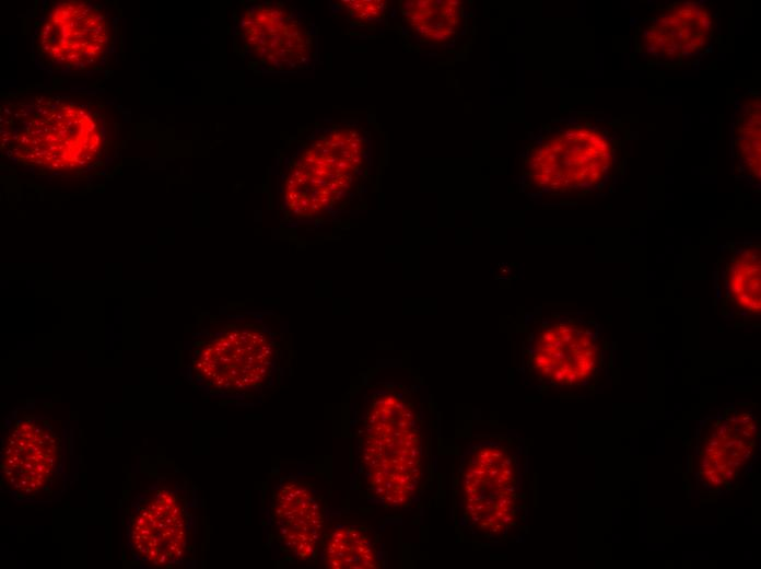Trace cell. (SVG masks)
Listing matches in <instances>:
<instances>
[{
  "label": "cell",
  "mask_w": 761,
  "mask_h": 569,
  "mask_svg": "<svg viewBox=\"0 0 761 569\" xmlns=\"http://www.w3.org/2000/svg\"><path fill=\"white\" fill-rule=\"evenodd\" d=\"M599 325L593 320L557 317L543 321L529 337L531 375L554 388L578 390L598 380L604 365Z\"/></svg>",
  "instance_id": "5"
},
{
  "label": "cell",
  "mask_w": 761,
  "mask_h": 569,
  "mask_svg": "<svg viewBox=\"0 0 761 569\" xmlns=\"http://www.w3.org/2000/svg\"><path fill=\"white\" fill-rule=\"evenodd\" d=\"M272 353V346L264 334L235 330L209 344L197 367L210 384L236 391L258 385L268 376Z\"/></svg>",
  "instance_id": "9"
},
{
  "label": "cell",
  "mask_w": 761,
  "mask_h": 569,
  "mask_svg": "<svg viewBox=\"0 0 761 569\" xmlns=\"http://www.w3.org/2000/svg\"><path fill=\"white\" fill-rule=\"evenodd\" d=\"M520 450L507 438L482 440L468 450L459 476L463 520L487 538H510L526 513Z\"/></svg>",
  "instance_id": "3"
},
{
  "label": "cell",
  "mask_w": 761,
  "mask_h": 569,
  "mask_svg": "<svg viewBox=\"0 0 761 569\" xmlns=\"http://www.w3.org/2000/svg\"><path fill=\"white\" fill-rule=\"evenodd\" d=\"M761 253L757 241L724 245L714 269V303L726 321L748 325L760 318Z\"/></svg>",
  "instance_id": "10"
},
{
  "label": "cell",
  "mask_w": 761,
  "mask_h": 569,
  "mask_svg": "<svg viewBox=\"0 0 761 569\" xmlns=\"http://www.w3.org/2000/svg\"><path fill=\"white\" fill-rule=\"evenodd\" d=\"M37 38L38 51L49 65L91 68L109 47V20L89 2H59L49 12Z\"/></svg>",
  "instance_id": "7"
},
{
  "label": "cell",
  "mask_w": 761,
  "mask_h": 569,
  "mask_svg": "<svg viewBox=\"0 0 761 569\" xmlns=\"http://www.w3.org/2000/svg\"><path fill=\"white\" fill-rule=\"evenodd\" d=\"M269 519L279 547L297 562L313 560L325 533L321 497L300 478H283L270 500Z\"/></svg>",
  "instance_id": "8"
},
{
  "label": "cell",
  "mask_w": 761,
  "mask_h": 569,
  "mask_svg": "<svg viewBox=\"0 0 761 569\" xmlns=\"http://www.w3.org/2000/svg\"><path fill=\"white\" fill-rule=\"evenodd\" d=\"M360 469L371 496L402 507L415 495L423 471V429L402 391L378 388L356 425Z\"/></svg>",
  "instance_id": "1"
},
{
  "label": "cell",
  "mask_w": 761,
  "mask_h": 569,
  "mask_svg": "<svg viewBox=\"0 0 761 569\" xmlns=\"http://www.w3.org/2000/svg\"><path fill=\"white\" fill-rule=\"evenodd\" d=\"M643 30L642 46L654 58L677 62L699 55L709 44L713 16L702 3H676L651 19Z\"/></svg>",
  "instance_id": "11"
},
{
  "label": "cell",
  "mask_w": 761,
  "mask_h": 569,
  "mask_svg": "<svg viewBox=\"0 0 761 569\" xmlns=\"http://www.w3.org/2000/svg\"><path fill=\"white\" fill-rule=\"evenodd\" d=\"M734 162L737 178L760 183V97L746 95L734 124Z\"/></svg>",
  "instance_id": "13"
},
{
  "label": "cell",
  "mask_w": 761,
  "mask_h": 569,
  "mask_svg": "<svg viewBox=\"0 0 761 569\" xmlns=\"http://www.w3.org/2000/svg\"><path fill=\"white\" fill-rule=\"evenodd\" d=\"M617 144L608 129L573 125L545 136L527 159L532 187L550 194L594 190L611 176Z\"/></svg>",
  "instance_id": "4"
},
{
  "label": "cell",
  "mask_w": 761,
  "mask_h": 569,
  "mask_svg": "<svg viewBox=\"0 0 761 569\" xmlns=\"http://www.w3.org/2000/svg\"><path fill=\"white\" fill-rule=\"evenodd\" d=\"M324 564L328 568H375L378 564L374 536L354 523L340 522L321 541Z\"/></svg>",
  "instance_id": "12"
},
{
  "label": "cell",
  "mask_w": 761,
  "mask_h": 569,
  "mask_svg": "<svg viewBox=\"0 0 761 569\" xmlns=\"http://www.w3.org/2000/svg\"><path fill=\"white\" fill-rule=\"evenodd\" d=\"M2 144L25 162L77 169L93 162L103 146L101 119L92 107L67 98L33 96L2 111Z\"/></svg>",
  "instance_id": "2"
},
{
  "label": "cell",
  "mask_w": 761,
  "mask_h": 569,
  "mask_svg": "<svg viewBox=\"0 0 761 569\" xmlns=\"http://www.w3.org/2000/svg\"><path fill=\"white\" fill-rule=\"evenodd\" d=\"M759 421L750 407H726L706 417L695 437V485L704 493L729 490L754 458Z\"/></svg>",
  "instance_id": "6"
},
{
  "label": "cell",
  "mask_w": 761,
  "mask_h": 569,
  "mask_svg": "<svg viewBox=\"0 0 761 569\" xmlns=\"http://www.w3.org/2000/svg\"><path fill=\"white\" fill-rule=\"evenodd\" d=\"M403 15L415 33L430 42L443 43L453 38L461 26L459 1H408Z\"/></svg>",
  "instance_id": "14"
}]
</instances>
